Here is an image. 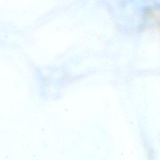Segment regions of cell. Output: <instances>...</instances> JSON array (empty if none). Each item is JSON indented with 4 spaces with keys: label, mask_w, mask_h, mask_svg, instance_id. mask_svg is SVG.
Instances as JSON below:
<instances>
[{
    "label": "cell",
    "mask_w": 160,
    "mask_h": 160,
    "mask_svg": "<svg viewBox=\"0 0 160 160\" xmlns=\"http://www.w3.org/2000/svg\"><path fill=\"white\" fill-rule=\"evenodd\" d=\"M142 19L155 32L159 30V6L158 4H151L145 8L141 14Z\"/></svg>",
    "instance_id": "obj_1"
}]
</instances>
